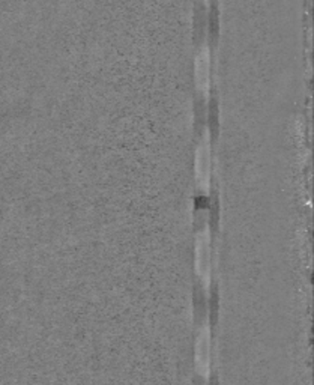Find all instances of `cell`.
Listing matches in <instances>:
<instances>
[{"mask_svg":"<svg viewBox=\"0 0 314 385\" xmlns=\"http://www.w3.org/2000/svg\"><path fill=\"white\" fill-rule=\"evenodd\" d=\"M196 270L203 286H211V232L209 226L204 225L200 230L196 242Z\"/></svg>","mask_w":314,"mask_h":385,"instance_id":"1","label":"cell"},{"mask_svg":"<svg viewBox=\"0 0 314 385\" xmlns=\"http://www.w3.org/2000/svg\"><path fill=\"white\" fill-rule=\"evenodd\" d=\"M196 180L197 187L203 192H209L211 188V140L209 133L203 135L196 154Z\"/></svg>","mask_w":314,"mask_h":385,"instance_id":"2","label":"cell"},{"mask_svg":"<svg viewBox=\"0 0 314 385\" xmlns=\"http://www.w3.org/2000/svg\"><path fill=\"white\" fill-rule=\"evenodd\" d=\"M196 366L200 376L208 378L211 372V329L208 322L203 324L196 346Z\"/></svg>","mask_w":314,"mask_h":385,"instance_id":"3","label":"cell"},{"mask_svg":"<svg viewBox=\"0 0 314 385\" xmlns=\"http://www.w3.org/2000/svg\"><path fill=\"white\" fill-rule=\"evenodd\" d=\"M194 70H196L197 89L203 95H208L211 88V51L206 46L202 47V50L196 56Z\"/></svg>","mask_w":314,"mask_h":385,"instance_id":"4","label":"cell"}]
</instances>
